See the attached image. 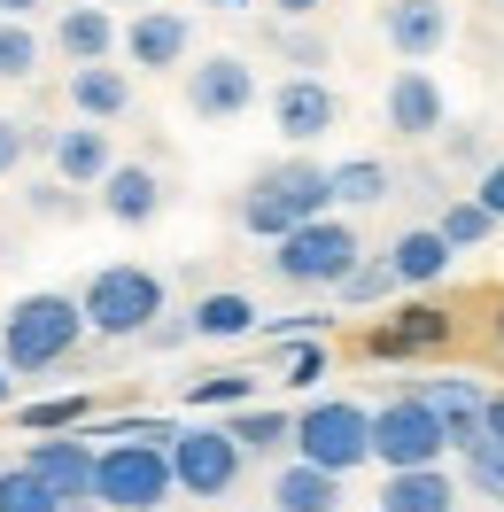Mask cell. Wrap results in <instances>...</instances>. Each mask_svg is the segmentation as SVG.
Instances as JSON below:
<instances>
[{
	"mask_svg": "<svg viewBox=\"0 0 504 512\" xmlns=\"http://www.w3.org/2000/svg\"><path fill=\"white\" fill-rule=\"evenodd\" d=\"M78 342H86V311H78V295H55V288L16 295L8 319H0V365L8 373H55L78 357Z\"/></svg>",
	"mask_w": 504,
	"mask_h": 512,
	"instance_id": "6da1fadb",
	"label": "cell"
},
{
	"mask_svg": "<svg viewBox=\"0 0 504 512\" xmlns=\"http://www.w3.org/2000/svg\"><path fill=\"white\" fill-rule=\"evenodd\" d=\"M326 210H334V187H326V163H311V156H287L272 171H256L241 187V202H233L241 233H256V241H280L295 225L326 218Z\"/></svg>",
	"mask_w": 504,
	"mask_h": 512,
	"instance_id": "7a4b0ae2",
	"label": "cell"
},
{
	"mask_svg": "<svg viewBox=\"0 0 504 512\" xmlns=\"http://www.w3.org/2000/svg\"><path fill=\"white\" fill-rule=\"evenodd\" d=\"M171 435L163 427H148V435H125V443H109L101 450V466H94V505L109 512H163L171 505Z\"/></svg>",
	"mask_w": 504,
	"mask_h": 512,
	"instance_id": "3957f363",
	"label": "cell"
},
{
	"mask_svg": "<svg viewBox=\"0 0 504 512\" xmlns=\"http://www.w3.org/2000/svg\"><path fill=\"white\" fill-rule=\"evenodd\" d=\"M357 264H365V241H357V225H349L342 210H326V218H311V225H295V233L272 241V272H280L287 288H303V295L342 288Z\"/></svg>",
	"mask_w": 504,
	"mask_h": 512,
	"instance_id": "277c9868",
	"label": "cell"
},
{
	"mask_svg": "<svg viewBox=\"0 0 504 512\" xmlns=\"http://www.w3.org/2000/svg\"><path fill=\"white\" fill-rule=\"evenodd\" d=\"M163 303H171V288H163V272H148V264H101L94 280L78 288L86 334H109V342L148 334V326L163 319Z\"/></svg>",
	"mask_w": 504,
	"mask_h": 512,
	"instance_id": "5b68a950",
	"label": "cell"
},
{
	"mask_svg": "<svg viewBox=\"0 0 504 512\" xmlns=\"http://www.w3.org/2000/svg\"><path fill=\"white\" fill-rule=\"evenodd\" d=\"M295 458H311L326 474H357L365 458H373V412L357 404V396H318L295 412Z\"/></svg>",
	"mask_w": 504,
	"mask_h": 512,
	"instance_id": "8992f818",
	"label": "cell"
},
{
	"mask_svg": "<svg viewBox=\"0 0 504 512\" xmlns=\"http://www.w3.org/2000/svg\"><path fill=\"white\" fill-rule=\"evenodd\" d=\"M373 458L388 474H411V466H442L450 458V435H442L435 404L411 388V396H388L373 412Z\"/></svg>",
	"mask_w": 504,
	"mask_h": 512,
	"instance_id": "52a82bcc",
	"label": "cell"
},
{
	"mask_svg": "<svg viewBox=\"0 0 504 512\" xmlns=\"http://www.w3.org/2000/svg\"><path fill=\"white\" fill-rule=\"evenodd\" d=\"M163 450H171V481H179L187 497H202V505H210V497H233V481L249 466V450L233 443V427H218V419H210V427H171Z\"/></svg>",
	"mask_w": 504,
	"mask_h": 512,
	"instance_id": "ba28073f",
	"label": "cell"
},
{
	"mask_svg": "<svg viewBox=\"0 0 504 512\" xmlns=\"http://www.w3.org/2000/svg\"><path fill=\"white\" fill-rule=\"evenodd\" d=\"M179 78H187V109L202 125H233V117L256 109V70L241 63V55H202V63L179 70Z\"/></svg>",
	"mask_w": 504,
	"mask_h": 512,
	"instance_id": "9c48e42d",
	"label": "cell"
},
{
	"mask_svg": "<svg viewBox=\"0 0 504 512\" xmlns=\"http://www.w3.org/2000/svg\"><path fill=\"white\" fill-rule=\"evenodd\" d=\"M39 156H47V171H55L63 187L94 194L101 179L117 171V132H109V125H86V117H78V125L47 132V148H39Z\"/></svg>",
	"mask_w": 504,
	"mask_h": 512,
	"instance_id": "30bf717a",
	"label": "cell"
},
{
	"mask_svg": "<svg viewBox=\"0 0 504 512\" xmlns=\"http://www.w3.org/2000/svg\"><path fill=\"white\" fill-rule=\"evenodd\" d=\"M380 109H388V132H396V140H435V132L450 125L442 78L427 63H404V70H396V78H388V94H380Z\"/></svg>",
	"mask_w": 504,
	"mask_h": 512,
	"instance_id": "8fae6325",
	"label": "cell"
},
{
	"mask_svg": "<svg viewBox=\"0 0 504 512\" xmlns=\"http://www.w3.org/2000/svg\"><path fill=\"white\" fill-rule=\"evenodd\" d=\"M272 125H280L295 148H311V140H326V132L342 125V94H334L326 78H311V70H295V78L272 86Z\"/></svg>",
	"mask_w": 504,
	"mask_h": 512,
	"instance_id": "7c38bea8",
	"label": "cell"
},
{
	"mask_svg": "<svg viewBox=\"0 0 504 512\" xmlns=\"http://www.w3.org/2000/svg\"><path fill=\"white\" fill-rule=\"evenodd\" d=\"M24 466H32L55 497H63V512L94 505V466H101V450L86 443V435H39V443L24 450Z\"/></svg>",
	"mask_w": 504,
	"mask_h": 512,
	"instance_id": "4fadbf2b",
	"label": "cell"
},
{
	"mask_svg": "<svg viewBox=\"0 0 504 512\" xmlns=\"http://www.w3.org/2000/svg\"><path fill=\"white\" fill-rule=\"evenodd\" d=\"M132 70H187L194 55V16H179V8H140L125 24V47H117Z\"/></svg>",
	"mask_w": 504,
	"mask_h": 512,
	"instance_id": "5bb4252c",
	"label": "cell"
},
{
	"mask_svg": "<svg viewBox=\"0 0 504 512\" xmlns=\"http://www.w3.org/2000/svg\"><path fill=\"white\" fill-rule=\"evenodd\" d=\"M380 39L396 47V63H435L450 47V0H388L380 8Z\"/></svg>",
	"mask_w": 504,
	"mask_h": 512,
	"instance_id": "9a60e30c",
	"label": "cell"
},
{
	"mask_svg": "<svg viewBox=\"0 0 504 512\" xmlns=\"http://www.w3.org/2000/svg\"><path fill=\"white\" fill-rule=\"evenodd\" d=\"M419 396L435 404L450 450H466V443H481V435H489V427H481V412H489V388H481V381H466V373H435V381H419Z\"/></svg>",
	"mask_w": 504,
	"mask_h": 512,
	"instance_id": "2e32d148",
	"label": "cell"
},
{
	"mask_svg": "<svg viewBox=\"0 0 504 512\" xmlns=\"http://www.w3.org/2000/svg\"><path fill=\"white\" fill-rule=\"evenodd\" d=\"M94 194H101L109 225H156L163 218V171H148V163H117Z\"/></svg>",
	"mask_w": 504,
	"mask_h": 512,
	"instance_id": "e0dca14e",
	"label": "cell"
},
{
	"mask_svg": "<svg viewBox=\"0 0 504 512\" xmlns=\"http://www.w3.org/2000/svg\"><path fill=\"white\" fill-rule=\"evenodd\" d=\"M63 94H70V109L86 117V125H117L132 109V70H117V63H78L63 78Z\"/></svg>",
	"mask_w": 504,
	"mask_h": 512,
	"instance_id": "ac0fdd59",
	"label": "cell"
},
{
	"mask_svg": "<svg viewBox=\"0 0 504 512\" xmlns=\"http://www.w3.org/2000/svg\"><path fill=\"white\" fill-rule=\"evenodd\" d=\"M55 47H63V63H109L117 47H125V24L109 16V8H63L55 16Z\"/></svg>",
	"mask_w": 504,
	"mask_h": 512,
	"instance_id": "d6986e66",
	"label": "cell"
},
{
	"mask_svg": "<svg viewBox=\"0 0 504 512\" xmlns=\"http://www.w3.org/2000/svg\"><path fill=\"white\" fill-rule=\"evenodd\" d=\"M272 512H342V474H326L311 458H287L272 474Z\"/></svg>",
	"mask_w": 504,
	"mask_h": 512,
	"instance_id": "ffe728a7",
	"label": "cell"
},
{
	"mask_svg": "<svg viewBox=\"0 0 504 512\" xmlns=\"http://www.w3.org/2000/svg\"><path fill=\"white\" fill-rule=\"evenodd\" d=\"M450 264H458V249L442 241L435 225H411V233H396V249H388V272H396V288H435Z\"/></svg>",
	"mask_w": 504,
	"mask_h": 512,
	"instance_id": "44dd1931",
	"label": "cell"
},
{
	"mask_svg": "<svg viewBox=\"0 0 504 512\" xmlns=\"http://www.w3.org/2000/svg\"><path fill=\"white\" fill-rule=\"evenodd\" d=\"M442 342H450V311H435V303H411L388 326H373V357H419V350H442Z\"/></svg>",
	"mask_w": 504,
	"mask_h": 512,
	"instance_id": "7402d4cb",
	"label": "cell"
},
{
	"mask_svg": "<svg viewBox=\"0 0 504 512\" xmlns=\"http://www.w3.org/2000/svg\"><path fill=\"white\" fill-rule=\"evenodd\" d=\"M380 512H458V481L442 466H411V474L380 481Z\"/></svg>",
	"mask_w": 504,
	"mask_h": 512,
	"instance_id": "603a6c76",
	"label": "cell"
},
{
	"mask_svg": "<svg viewBox=\"0 0 504 512\" xmlns=\"http://www.w3.org/2000/svg\"><path fill=\"white\" fill-rule=\"evenodd\" d=\"M326 187H334V210H373V202H388L396 194V171L380 156H349L326 171Z\"/></svg>",
	"mask_w": 504,
	"mask_h": 512,
	"instance_id": "cb8c5ba5",
	"label": "cell"
},
{
	"mask_svg": "<svg viewBox=\"0 0 504 512\" xmlns=\"http://www.w3.org/2000/svg\"><path fill=\"white\" fill-rule=\"evenodd\" d=\"M187 326L202 334V342H233V334H256V303L241 288H218V295H202L187 311Z\"/></svg>",
	"mask_w": 504,
	"mask_h": 512,
	"instance_id": "d4e9b609",
	"label": "cell"
},
{
	"mask_svg": "<svg viewBox=\"0 0 504 512\" xmlns=\"http://www.w3.org/2000/svg\"><path fill=\"white\" fill-rule=\"evenodd\" d=\"M233 427V443L249 450V458H272V450H295V412H272V404H241V412L225 419Z\"/></svg>",
	"mask_w": 504,
	"mask_h": 512,
	"instance_id": "484cf974",
	"label": "cell"
},
{
	"mask_svg": "<svg viewBox=\"0 0 504 512\" xmlns=\"http://www.w3.org/2000/svg\"><path fill=\"white\" fill-rule=\"evenodd\" d=\"M39 55H47V47H39L32 24H8V16H0V86H24L39 70Z\"/></svg>",
	"mask_w": 504,
	"mask_h": 512,
	"instance_id": "4316f807",
	"label": "cell"
},
{
	"mask_svg": "<svg viewBox=\"0 0 504 512\" xmlns=\"http://www.w3.org/2000/svg\"><path fill=\"white\" fill-rule=\"evenodd\" d=\"M458 466H466V489H473V497L504 505V443H489V435H481V443L458 450Z\"/></svg>",
	"mask_w": 504,
	"mask_h": 512,
	"instance_id": "83f0119b",
	"label": "cell"
},
{
	"mask_svg": "<svg viewBox=\"0 0 504 512\" xmlns=\"http://www.w3.org/2000/svg\"><path fill=\"white\" fill-rule=\"evenodd\" d=\"M435 233H442V241H450V249H481V241L497 233V218H489V210H481L473 194H458V202H450V210H442V218H435Z\"/></svg>",
	"mask_w": 504,
	"mask_h": 512,
	"instance_id": "f1b7e54d",
	"label": "cell"
},
{
	"mask_svg": "<svg viewBox=\"0 0 504 512\" xmlns=\"http://www.w3.org/2000/svg\"><path fill=\"white\" fill-rule=\"evenodd\" d=\"M0 512H63V497L32 466H0Z\"/></svg>",
	"mask_w": 504,
	"mask_h": 512,
	"instance_id": "f546056e",
	"label": "cell"
},
{
	"mask_svg": "<svg viewBox=\"0 0 504 512\" xmlns=\"http://www.w3.org/2000/svg\"><path fill=\"white\" fill-rule=\"evenodd\" d=\"M47 148V125H24V117H0V179H16L24 163Z\"/></svg>",
	"mask_w": 504,
	"mask_h": 512,
	"instance_id": "4dcf8cb0",
	"label": "cell"
},
{
	"mask_svg": "<svg viewBox=\"0 0 504 512\" xmlns=\"http://www.w3.org/2000/svg\"><path fill=\"white\" fill-rule=\"evenodd\" d=\"M24 210H32V218H47V225H63V218H78L86 202H78V187H63V179L47 171V179H32V187H24Z\"/></svg>",
	"mask_w": 504,
	"mask_h": 512,
	"instance_id": "1f68e13d",
	"label": "cell"
},
{
	"mask_svg": "<svg viewBox=\"0 0 504 512\" xmlns=\"http://www.w3.org/2000/svg\"><path fill=\"white\" fill-rule=\"evenodd\" d=\"M334 295H342V303H380V295H396V272H388V256H365V264H357V272H349Z\"/></svg>",
	"mask_w": 504,
	"mask_h": 512,
	"instance_id": "d6a6232c",
	"label": "cell"
},
{
	"mask_svg": "<svg viewBox=\"0 0 504 512\" xmlns=\"http://www.w3.org/2000/svg\"><path fill=\"white\" fill-rule=\"evenodd\" d=\"M187 396L202 404V412H210V404H233V412H241V404H249V373H202Z\"/></svg>",
	"mask_w": 504,
	"mask_h": 512,
	"instance_id": "836d02e7",
	"label": "cell"
},
{
	"mask_svg": "<svg viewBox=\"0 0 504 512\" xmlns=\"http://www.w3.org/2000/svg\"><path fill=\"white\" fill-rule=\"evenodd\" d=\"M70 419H86V396H55V404H32V412H24V427H32V435H63Z\"/></svg>",
	"mask_w": 504,
	"mask_h": 512,
	"instance_id": "e575fe53",
	"label": "cell"
},
{
	"mask_svg": "<svg viewBox=\"0 0 504 512\" xmlns=\"http://www.w3.org/2000/svg\"><path fill=\"white\" fill-rule=\"evenodd\" d=\"M473 202H481V210H489V218L504 225V156L489 163V171H481V187H473Z\"/></svg>",
	"mask_w": 504,
	"mask_h": 512,
	"instance_id": "d590c367",
	"label": "cell"
},
{
	"mask_svg": "<svg viewBox=\"0 0 504 512\" xmlns=\"http://www.w3.org/2000/svg\"><path fill=\"white\" fill-rule=\"evenodd\" d=\"M318 365H326V350H295V357H287V381L311 388V381H318Z\"/></svg>",
	"mask_w": 504,
	"mask_h": 512,
	"instance_id": "8d00e7d4",
	"label": "cell"
},
{
	"mask_svg": "<svg viewBox=\"0 0 504 512\" xmlns=\"http://www.w3.org/2000/svg\"><path fill=\"white\" fill-rule=\"evenodd\" d=\"M326 0H272V16H287V24H311Z\"/></svg>",
	"mask_w": 504,
	"mask_h": 512,
	"instance_id": "74e56055",
	"label": "cell"
},
{
	"mask_svg": "<svg viewBox=\"0 0 504 512\" xmlns=\"http://www.w3.org/2000/svg\"><path fill=\"white\" fill-rule=\"evenodd\" d=\"M39 8H47V0H0V16H8V24H32Z\"/></svg>",
	"mask_w": 504,
	"mask_h": 512,
	"instance_id": "f35d334b",
	"label": "cell"
},
{
	"mask_svg": "<svg viewBox=\"0 0 504 512\" xmlns=\"http://www.w3.org/2000/svg\"><path fill=\"white\" fill-rule=\"evenodd\" d=\"M481 427H489V443H504V396H489V412H481Z\"/></svg>",
	"mask_w": 504,
	"mask_h": 512,
	"instance_id": "ab89813d",
	"label": "cell"
},
{
	"mask_svg": "<svg viewBox=\"0 0 504 512\" xmlns=\"http://www.w3.org/2000/svg\"><path fill=\"white\" fill-rule=\"evenodd\" d=\"M8 396H16V373H8V365H0V404H8Z\"/></svg>",
	"mask_w": 504,
	"mask_h": 512,
	"instance_id": "60d3db41",
	"label": "cell"
},
{
	"mask_svg": "<svg viewBox=\"0 0 504 512\" xmlns=\"http://www.w3.org/2000/svg\"><path fill=\"white\" fill-rule=\"evenodd\" d=\"M202 8H249V0H202Z\"/></svg>",
	"mask_w": 504,
	"mask_h": 512,
	"instance_id": "b9f144b4",
	"label": "cell"
},
{
	"mask_svg": "<svg viewBox=\"0 0 504 512\" xmlns=\"http://www.w3.org/2000/svg\"><path fill=\"white\" fill-rule=\"evenodd\" d=\"M117 8H156V0H117Z\"/></svg>",
	"mask_w": 504,
	"mask_h": 512,
	"instance_id": "7bdbcfd3",
	"label": "cell"
}]
</instances>
